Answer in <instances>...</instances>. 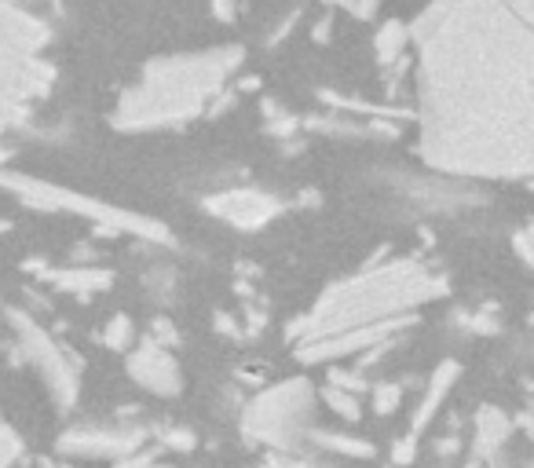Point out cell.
<instances>
[{"mask_svg": "<svg viewBox=\"0 0 534 468\" xmlns=\"http://www.w3.org/2000/svg\"><path fill=\"white\" fill-rule=\"evenodd\" d=\"M0 187L11 194H19L22 202L33 205V209H55V213H77L85 220H96V224L110 227V231H129L139 238H154V242H169L165 238V227L154 224V220H143L136 213H118L110 205H99L85 194L63 191L55 183L33 180V176H19V172H0Z\"/></svg>", "mask_w": 534, "mask_h": 468, "instance_id": "cell-5", "label": "cell"}, {"mask_svg": "<svg viewBox=\"0 0 534 468\" xmlns=\"http://www.w3.org/2000/svg\"><path fill=\"white\" fill-rule=\"evenodd\" d=\"M399 399H403V388H399V384H381V388H374L377 414H392V410H399Z\"/></svg>", "mask_w": 534, "mask_h": 468, "instance_id": "cell-19", "label": "cell"}, {"mask_svg": "<svg viewBox=\"0 0 534 468\" xmlns=\"http://www.w3.org/2000/svg\"><path fill=\"white\" fill-rule=\"evenodd\" d=\"M8 322H11V330H15V341H19L22 355L41 370L52 399L63 406V410H70L77 399V359L70 355V348H63L52 333L41 330V326L19 308H8Z\"/></svg>", "mask_w": 534, "mask_h": 468, "instance_id": "cell-7", "label": "cell"}, {"mask_svg": "<svg viewBox=\"0 0 534 468\" xmlns=\"http://www.w3.org/2000/svg\"><path fill=\"white\" fill-rule=\"evenodd\" d=\"M458 362H443L436 370V377H432V384H428V392H425V403L417 406V417H414V425H410V443H414L421 432L428 428V421L436 417L439 403L447 399V392L454 388V381H458Z\"/></svg>", "mask_w": 534, "mask_h": 468, "instance_id": "cell-11", "label": "cell"}, {"mask_svg": "<svg viewBox=\"0 0 534 468\" xmlns=\"http://www.w3.org/2000/svg\"><path fill=\"white\" fill-rule=\"evenodd\" d=\"M205 209L224 220V224L238 227V231H260L271 224L275 216L286 213V202L278 194L253 191V187H231V191H216L205 198Z\"/></svg>", "mask_w": 534, "mask_h": 468, "instance_id": "cell-8", "label": "cell"}, {"mask_svg": "<svg viewBox=\"0 0 534 468\" xmlns=\"http://www.w3.org/2000/svg\"><path fill=\"white\" fill-rule=\"evenodd\" d=\"M443 293H447V278L417 256L363 267L359 275L326 289L289 326V341L297 348H308V344L330 341L337 333L363 330L377 322H410L414 326V311L439 300Z\"/></svg>", "mask_w": 534, "mask_h": 468, "instance_id": "cell-3", "label": "cell"}, {"mask_svg": "<svg viewBox=\"0 0 534 468\" xmlns=\"http://www.w3.org/2000/svg\"><path fill=\"white\" fill-rule=\"evenodd\" d=\"M377 8H381V0H355L352 15H355V19H374Z\"/></svg>", "mask_w": 534, "mask_h": 468, "instance_id": "cell-21", "label": "cell"}, {"mask_svg": "<svg viewBox=\"0 0 534 468\" xmlns=\"http://www.w3.org/2000/svg\"><path fill=\"white\" fill-rule=\"evenodd\" d=\"M209 11H213L216 22H231L238 11V0H209Z\"/></svg>", "mask_w": 534, "mask_h": 468, "instance_id": "cell-20", "label": "cell"}, {"mask_svg": "<svg viewBox=\"0 0 534 468\" xmlns=\"http://www.w3.org/2000/svg\"><path fill=\"white\" fill-rule=\"evenodd\" d=\"M311 439H319L326 450H337V454H352V458H370L374 454V443H366V439H355V436H337V432H308Z\"/></svg>", "mask_w": 534, "mask_h": 468, "instance_id": "cell-15", "label": "cell"}, {"mask_svg": "<svg viewBox=\"0 0 534 468\" xmlns=\"http://www.w3.org/2000/svg\"><path fill=\"white\" fill-rule=\"evenodd\" d=\"M505 436H509V421H505V414H498L494 406L480 410V417H476V439H480V447L483 450L502 447Z\"/></svg>", "mask_w": 534, "mask_h": 468, "instance_id": "cell-14", "label": "cell"}, {"mask_svg": "<svg viewBox=\"0 0 534 468\" xmlns=\"http://www.w3.org/2000/svg\"><path fill=\"white\" fill-rule=\"evenodd\" d=\"M311 414H315V392L308 381H282L275 388L260 392L242 414L246 436L260 443L286 447L297 436L311 432Z\"/></svg>", "mask_w": 534, "mask_h": 468, "instance_id": "cell-6", "label": "cell"}, {"mask_svg": "<svg viewBox=\"0 0 534 468\" xmlns=\"http://www.w3.org/2000/svg\"><path fill=\"white\" fill-rule=\"evenodd\" d=\"M37 275L48 278L52 286L66 289V293H77V297H88V293H99V289H110V271H96V267H81V271H48V267H37Z\"/></svg>", "mask_w": 534, "mask_h": 468, "instance_id": "cell-12", "label": "cell"}, {"mask_svg": "<svg viewBox=\"0 0 534 468\" xmlns=\"http://www.w3.org/2000/svg\"><path fill=\"white\" fill-rule=\"evenodd\" d=\"M326 4H333V8H344V11L355 8V0H326Z\"/></svg>", "mask_w": 534, "mask_h": 468, "instance_id": "cell-23", "label": "cell"}, {"mask_svg": "<svg viewBox=\"0 0 534 468\" xmlns=\"http://www.w3.org/2000/svg\"><path fill=\"white\" fill-rule=\"evenodd\" d=\"M322 399H326L341 417H348V421H359V414H363V410H359V395L344 392V388H337V384H330V388L322 392Z\"/></svg>", "mask_w": 534, "mask_h": 468, "instance_id": "cell-17", "label": "cell"}, {"mask_svg": "<svg viewBox=\"0 0 534 468\" xmlns=\"http://www.w3.org/2000/svg\"><path fill=\"white\" fill-rule=\"evenodd\" d=\"M417 147L454 180L534 169V0H428L414 19Z\"/></svg>", "mask_w": 534, "mask_h": 468, "instance_id": "cell-1", "label": "cell"}, {"mask_svg": "<svg viewBox=\"0 0 534 468\" xmlns=\"http://www.w3.org/2000/svg\"><path fill=\"white\" fill-rule=\"evenodd\" d=\"M103 344H107L110 351H121V355L136 344V326H132L129 315H114V319L103 326Z\"/></svg>", "mask_w": 534, "mask_h": 468, "instance_id": "cell-16", "label": "cell"}, {"mask_svg": "<svg viewBox=\"0 0 534 468\" xmlns=\"http://www.w3.org/2000/svg\"><path fill=\"white\" fill-rule=\"evenodd\" d=\"M52 22L33 0H0V128H22L52 96Z\"/></svg>", "mask_w": 534, "mask_h": 468, "instance_id": "cell-4", "label": "cell"}, {"mask_svg": "<svg viewBox=\"0 0 534 468\" xmlns=\"http://www.w3.org/2000/svg\"><path fill=\"white\" fill-rule=\"evenodd\" d=\"M125 366H129L132 381L139 384V388H147V392L154 395H180L183 388V370L180 362L172 359L169 348H161L158 341H143L136 344V348H129V359H125Z\"/></svg>", "mask_w": 534, "mask_h": 468, "instance_id": "cell-9", "label": "cell"}, {"mask_svg": "<svg viewBox=\"0 0 534 468\" xmlns=\"http://www.w3.org/2000/svg\"><path fill=\"white\" fill-rule=\"evenodd\" d=\"M121 468H165V465H154V461H129V465H121Z\"/></svg>", "mask_w": 534, "mask_h": 468, "instance_id": "cell-22", "label": "cell"}, {"mask_svg": "<svg viewBox=\"0 0 534 468\" xmlns=\"http://www.w3.org/2000/svg\"><path fill=\"white\" fill-rule=\"evenodd\" d=\"M139 447V428H74L59 439V450L70 458H132Z\"/></svg>", "mask_w": 534, "mask_h": 468, "instance_id": "cell-10", "label": "cell"}, {"mask_svg": "<svg viewBox=\"0 0 534 468\" xmlns=\"http://www.w3.org/2000/svg\"><path fill=\"white\" fill-rule=\"evenodd\" d=\"M242 59L246 52L238 44L150 59L136 85L121 92L114 107V128L158 132V128H180L205 114L216 117L231 92L227 85L242 70Z\"/></svg>", "mask_w": 534, "mask_h": 468, "instance_id": "cell-2", "label": "cell"}, {"mask_svg": "<svg viewBox=\"0 0 534 468\" xmlns=\"http://www.w3.org/2000/svg\"><path fill=\"white\" fill-rule=\"evenodd\" d=\"M19 454H22V443H19V436H15V428L0 417V468H8Z\"/></svg>", "mask_w": 534, "mask_h": 468, "instance_id": "cell-18", "label": "cell"}, {"mask_svg": "<svg viewBox=\"0 0 534 468\" xmlns=\"http://www.w3.org/2000/svg\"><path fill=\"white\" fill-rule=\"evenodd\" d=\"M410 48V30H406L403 22H385L374 37V55L381 66H396L399 59L406 55Z\"/></svg>", "mask_w": 534, "mask_h": 468, "instance_id": "cell-13", "label": "cell"}]
</instances>
